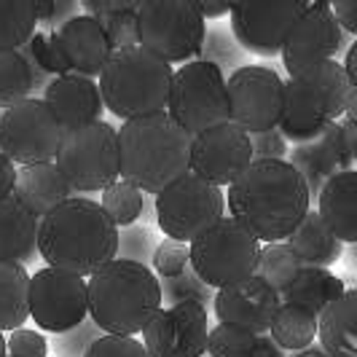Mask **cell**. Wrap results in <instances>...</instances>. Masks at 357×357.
Wrapping results in <instances>:
<instances>
[{
    "label": "cell",
    "instance_id": "obj_1",
    "mask_svg": "<svg viewBox=\"0 0 357 357\" xmlns=\"http://www.w3.org/2000/svg\"><path fill=\"white\" fill-rule=\"evenodd\" d=\"M312 194L304 178L282 161H252L234 180L226 207L258 242H287L312 210Z\"/></svg>",
    "mask_w": 357,
    "mask_h": 357
},
{
    "label": "cell",
    "instance_id": "obj_2",
    "mask_svg": "<svg viewBox=\"0 0 357 357\" xmlns=\"http://www.w3.org/2000/svg\"><path fill=\"white\" fill-rule=\"evenodd\" d=\"M38 252L52 268L89 280L94 271L116 261L119 226L100 202L73 197L40 220Z\"/></svg>",
    "mask_w": 357,
    "mask_h": 357
},
{
    "label": "cell",
    "instance_id": "obj_3",
    "mask_svg": "<svg viewBox=\"0 0 357 357\" xmlns=\"http://www.w3.org/2000/svg\"><path fill=\"white\" fill-rule=\"evenodd\" d=\"M191 143L194 137L167 110L124 121L119 129L121 180L159 197L191 169Z\"/></svg>",
    "mask_w": 357,
    "mask_h": 357
},
{
    "label": "cell",
    "instance_id": "obj_4",
    "mask_svg": "<svg viewBox=\"0 0 357 357\" xmlns=\"http://www.w3.org/2000/svg\"><path fill=\"white\" fill-rule=\"evenodd\" d=\"M89 317L102 333L137 336L164 309L159 277L135 261H110L89 280Z\"/></svg>",
    "mask_w": 357,
    "mask_h": 357
},
{
    "label": "cell",
    "instance_id": "obj_5",
    "mask_svg": "<svg viewBox=\"0 0 357 357\" xmlns=\"http://www.w3.org/2000/svg\"><path fill=\"white\" fill-rule=\"evenodd\" d=\"M349 91V75L336 59L290 73L285 81V107L277 129L293 145L317 140L325 126L344 116Z\"/></svg>",
    "mask_w": 357,
    "mask_h": 357
},
{
    "label": "cell",
    "instance_id": "obj_6",
    "mask_svg": "<svg viewBox=\"0 0 357 357\" xmlns=\"http://www.w3.org/2000/svg\"><path fill=\"white\" fill-rule=\"evenodd\" d=\"M172 78V65L135 46L113 54L97 84L107 110L121 121H132L167 110Z\"/></svg>",
    "mask_w": 357,
    "mask_h": 357
},
{
    "label": "cell",
    "instance_id": "obj_7",
    "mask_svg": "<svg viewBox=\"0 0 357 357\" xmlns=\"http://www.w3.org/2000/svg\"><path fill=\"white\" fill-rule=\"evenodd\" d=\"M54 164L59 167V172L65 175L75 194L84 197L105 191L107 185L121 180L119 129L102 119L68 129Z\"/></svg>",
    "mask_w": 357,
    "mask_h": 357
},
{
    "label": "cell",
    "instance_id": "obj_8",
    "mask_svg": "<svg viewBox=\"0 0 357 357\" xmlns=\"http://www.w3.org/2000/svg\"><path fill=\"white\" fill-rule=\"evenodd\" d=\"M137 22L140 46L167 65H188L204 49L207 24L197 0H143Z\"/></svg>",
    "mask_w": 357,
    "mask_h": 357
},
{
    "label": "cell",
    "instance_id": "obj_9",
    "mask_svg": "<svg viewBox=\"0 0 357 357\" xmlns=\"http://www.w3.org/2000/svg\"><path fill=\"white\" fill-rule=\"evenodd\" d=\"M261 242L239 220L223 218L191 242V268L213 287L239 285L255 277Z\"/></svg>",
    "mask_w": 357,
    "mask_h": 357
},
{
    "label": "cell",
    "instance_id": "obj_10",
    "mask_svg": "<svg viewBox=\"0 0 357 357\" xmlns=\"http://www.w3.org/2000/svg\"><path fill=\"white\" fill-rule=\"evenodd\" d=\"M167 113L191 137L231 121L223 70L204 59H194L175 70L169 100H167Z\"/></svg>",
    "mask_w": 357,
    "mask_h": 357
},
{
    "label": "cell",
    "instance_id": "obj_11",
    "mask_svg": "<svg viewBox=\"0 0 357 357\" xmlns=\"http://www.w3.org/2000/svg\"><path fill=\"white\" fill-rule=\"evenodd\" d=\"M153 210L167 239L191 245L197 236L226 218V197L218 185L188 169L153 199Z\"/></svg>",
    "mask_w": 357,
    "mask_h": 357
},
{
    "label": "cell",
    "instance_id": "obj_12",
    "mask_svg": "<svg viewBox=\"0 0 357 357\" xmlns=\"http://www.w3.org/2000/svg\"><path fill=\"white\" fill-rule=\"evenodd\" d=\"M65 129L43 97H30L0 116V153L22 167L54 164Z\"/></svg>",
    "mask_w": 357,
    "mask_h": 357
},
{
    "label": "cell",
    "instance_id": "obj_13",
    "mask_svg": "<svg viewBox=\"0 0 357 357\" xmlns=\"http://www.w3.org/2000/svg\"><path fill=\"white\" fill-rule=\"evenodd\" d=\"M30 317L40 331L70 333L89 320V282L62 268H40L30 280Z\"/></svg>",
    "mask_w": 357,
    "mask_h": 357
},
{
    "label": "cell",
    "instance_id": "obj_14",
    "mask_svg": "<svg viewBox=\"0 0 357 357\" xmlns=\"http://www.w3.org/2000/svg\"><path fill=\"white\" fill-rule=\"evenodd\" d=\"M229 116L248 135L277 129L285 107V81L264 65H242L226 78Z\"/></svg>",
    "mask_w": 357,
    "mask_h": 357
},
{
    "label": "cell",
    "instance_id": "obj_15",
    "mask_svg": "<svg viewBox=\"0 0 357 357\" xmlns=\"http://www.w3.org/2000/svg\"><path fill=\"white\" fill-rule=\"evenodd\" d=\"M306 6L309 0H236L231 6V36L245 52L277 56Z\"/></svg>",
    "mask_w": 357,
    "mask_h": 357
},
{
    "label": "cell",
    "instance_id": "obj_16",
    "mask_svg": "<svg viewBox=\"0 0 357 357\" xmlns=\"http://www.w3.org/2000/svg\"><path fill=\"white\" fill-rule=\"evenodd\" d=\"M210 339V309L199 301L164 306L145 325L143 344L151 357H202Z\"/></svg>",
    "mask_w": 357,
    "mask_h": 357
},
{
    "label": "cell",
    "instance_id": "obj_17",
    "mask_svg": "<svg viewBox=\"0 0 357 357\" xmlns=\"http://www.w3.org/2000/svg\"><path fill=\"white\" fill-rule=\"evenodd\" d=\"M252 161L250 135L234 121L202 132L191 143V172L218 188L231 185Z\"/></svg>",
    "mask_w": 357,
    "mask_h": 357
},
{
    "label": "cell",
    "instance_id": "obj_18",
    "mask_svg": "<svg viewBox=\"0 0 357 357\" xmlns=\"http://www.w3.org/2000/svg\"><path fill=\"white\" fill-rule=\"evenodd\" d=\"M344 49V30L333 14L328 0H314L306 6V11L293 24L290 36L282 49L287 75L304 70L309 65H317L325 59H333Z\"/></svg>",
    "mask_w": 357,
    "mask_h": 357
},
{
    "label": "cell",
    "instance_id": "obj_19",
    "mask_svg": "<svg viewBox=\"0 0 357 357\" xmlns=\"http://www.w3.org/2000/svg\"><path fill=\"white\" fill-rule=\"evenodd\" d=\"M287 164L304 178L312 199H320L328 180L341 175V172L355 169V156H352V148L344 137L341 124L331 121L320 132L317 140L293 145L287 151Z\"/></svg>",
    "mask_w": 357,
    "mask_h": 357
},
{
    "label": "cell",
    "instance_id": "obj_20",
    "mask_svg": "<svg viewBox=\"0 0 357 357\" xmlns=\"http://www.w3.org/2000/svg\"><path fill=\"white\" fill-rule=\"evenodd\" d=\"M280 306H282V296L255 274L239 285L218 290L213 309L218 322L239 325L264 336L271 331V322L277 317Z\"/></svg>",
    "mask_w": 357,
    "mask_h": 357
},
{
    "label": "cell",
    "instance_id": "obj_21",
    "mask_svg": "<svg viewBox=\"0 0 357 357\" xmlns=\"http://www.w3.org/2000/svg\"><path fill=\"white\" fill-rule=\"evenodd\" d=\"M43 102L49 105V110L56 116V121L62 124L65 132L89 124V121H100L102 107H105L100 84L78 75V73L56 75L43 91Z\"/></svg>",
    "mask_w": 357,
    "mask_h": 357
},
{
    "label": "cell",
    "instance_id": "obj_22",
    "mask_svg": "<svg viewBox=\"0 0 357 357\" xmlns=\"http://www.w3.org/2000/svg\"><path fill=\"white\" fill-rule=\"evenodd\" d=\"M56 33V40L62 46V54L68 59L73 73L84 75V78H100L105 65L113 56V49L107 43V36L100 24V19L94 17H81L70 19L68 24H62Z\"/></svg>",
    "mask_w": 357,
    "mask_h": 357
},
{
    "label": "cell",
    "instance_id": "obj_23",
    "mask_svg": "<svg viewBox=\"0 0 357 357\" xmlns=\"http://www.w3.org/2000/svg\"><path fill=\"white\" fill-rule=\"evenodd\" d=\"M14 197L36 215L38 220H43L56 207H62L68 199L75 197V191L65 180V175L59 172L56 164H33V167L19 169Z\"/></svg>",
    "mask_w": 357,
    "mask_h": 357
},
{
    "label": "cell",
    "instance_id": "obj_24",
    "mask_svg": "<svg viewBox=\"0 0 357 357\" xmlns=\"http://www.w3.org/2000/svg\"><path fill=\"white\" fill-rule=\"evenodd\" d=\"M38 229L40 220L17 197L0 202V261L30 264L38 255Z\"/></svg>",
    "mask_w": 357,
    "mask_h": 357
},
{
    "label": "cell",
    "instance_id": "obj_25",
    "mask_svg": "<svg viewBox=\"0 0 357 357\" xmlns=\"http://www.w3.org/2000/svg\"><path fill=\"white\" fill-rule=\"evenodd\" d=\"M317 213L341 242L357 245V169L341 172L328 180L317 199Z\"/></svg>",
    "mask_w": 357,
    "mask_h": 357
},
{
    "label": "cell",
    "instance_id": "obj_26",
    "mask_svg": "<svg viewBox=\"0 0 357 357\" xmlns=\"http://www.w3.org/2000/svg\"><path fill=\"white\" fill-rule=\"evenodd\" d=\"M287 245L298 255V261L304 266L314 268H331L344 252V242L331 231V226L322 220V215L317 210L306 213L301 226L290 234Z\"/></svg>",
    "mask_w": 357,
    "mask_h": 357
},
{
    "label": "cell",
    "instance_id": "obj_27",
    "mask_svg": "<svg viewBox=\"0 0 357 357\" xmlns=\"http://www.w3.org/2000/svg\"><path fill=\"white\" fill-rule=\"evenodd\" d=\"M317 336L331 357H357V287L322 312Z\"/></svg>",
    "mask_w": 357,
    "mask_h": 357
},
{
    "label": "cell",
    "instance_id": "obj_28",
    "mask_svg": "<svg viewBox=\"0 0 357 357\" xmlns=\"http://www.w3.org/2000/svg\"><path fill=\"white\" fill-rule=\"evenodd\" d=\"M344 293H347L344 280L336 277L331 268L304 266L298 271V277L290 282V287L282 293V301L285 304L304 306V309L314 312L320 317L322 312L333 301H339Z\"/></svg>",
    "mask_w": 357,
    "mask_h": 357
},
{
    "label": "cell",
    "instance_id": "obj_29",
    "mask_svg": "<svg viewBox=\"0 0 357 357\" xmlns=\"http://www.w3.org/2000/svg\"><path fill=\"white\" fill-rule=\"evenodd\" d=\"M30 280L22 264L0 261V333L24 328L30 317Z\"/></svg>",
    "mask_w": 357,
    "mask_h": 357
},
{
    "label": "cell",
    "instance_id": "obj_30",
    "mask_svg": "<svg viewBox=\"0 0 357 357\" xmlns=\"http://www.w3.org/2000/svg\"><path fill=\"white\" fill-rule=\"evenodd\" d=\"M317 328H320V317L314 312H309L304 306L285 304L280 306L277 317L271 322V331L268 336L277 341L285 352H304L309 349L314 339H317Z\"/></svg>",
    "mask_w": 357,
    "mask_h": 357
},
{
    "label": "cell",
    "instance_id": "obj_31",
    "mask_svg": "<svg viewBox=\"0 0 357 357\" xmlns=\"http://www.w3.org/2000/svg\"><path fill=\"white\" fill-rule=\"evenodd\" d=\"M22 56L27 59L30 70H33V78H36V91H46V86L52 84L56 75H68L70 65L62 54V46L56 40V33L49 30V33H36L33 40L27 46L19 49Z\"/></svg>",
    "mask_w": 357,
    "mask_h": 357
},
{
    "label": "cell",
    "instance_id": "obj_32",
    "mask_svg": "<svg viewBox=\"0 0 357 357\" xmlns=\"http://www.w3.org/2000/svg\"><path fill=\"white\" fill-rule=\"evenodd\" d=\"M36 33V0H0V52H19Z\"/></svg>",
    "mask_w": 357,
    "mask_h": 357
},
{
    "label": "cell",
    "instance_id": "obj_33",
    "mask_svg": "<svg viewBox=\"0 0 357 357\" xmlns=\"http://www.w3.org/2000/svg\"><path fill=\"white\" fill-rule=\"evenodd\" d=\"M304 264L298 261V255L290 250L287 242H271V245H261V255H258V268L255 274L274 287L280 296L285 293L290 282L298 277V271Z\"/></svg>",
    "mask_w": 357,
    "mask_h": 357
},
{
    "label": "cell",
    "instance_id": "obj_34",
    "mask_svg": "<svg viewBox=\"0 0 357 357\" xmlns=\"http://www.w3.org/2000/svg\"><path fill=\"white\" fill-rule=\"evenodd\" d=\"M36 91V78L22 52H0V107L19 105Z\"/></svg>",
    "mask_w": 357,
    "mask_h": 357
},
{
    "label": "cell",
    "instance_id": "obj_35",
    "mask_svg": "<svg viewBox=\"0 0 357 357\" xmlns=\"http://www.w3.org/2000/svg\"><path fill=\"white\" fill-rule=\"evenodd\" d=\"M100 204L105 207V213L110 215V220H113L119 229H129V226H135V223L140 220V215H143L145 194L137 185L126 183V180H116L113 185H107L105 191H102V202H100Z\"/></svg>",
    "mask_w": 357,
    "mask_h": 357
},
{
    "label": "cell",
    "instance_id": "obj_36",
    "mask_svg": "<svg viewBox=\"0 0 357 357\" xmlns=\"http://www.w3.org/2000/svg\"><path fill=\"white\" fill-rule=\"evenodd\" d=\"M159 285H161V298H164L167 306L185 304V301H199V304L204 306H213L215 293H218V290H213V287L199 277L194 268L183 271L180 277H159Z\"/></svg>",
    "mask_w": 357,
    "mask_h": 357
},
{
    "label": "cell",
    "instance_id": "obj_37",
    "mask_svg": "<svg viewBox=\"0 0 357 357\" xmlns=\"http://www.w3.org/2000/svg\"><path fill=\"white\" fill-rule=\"evenodd\" d=\"M258 339H261V336L248 331V328L229 325V322H218L213 331H210V339H207V355L210 357H250Z\"/></svg>",
    "mask_w": 357,
    "mask_h": 357
},
{
    "label": "cell",
    "instance_id": "obj_38",
    "mask_svg": "<svg viewBox=\"0 0 357 357\" xmlns=\"http://www.w3.org/2000/svg\"><path fill=\"white\" fill-rule=\"evenodd\" d=\"M100 24H102V30H105L107 43H110L113 54L140 46V22H137V11L110 14V17L100 19Z\"/></svg>",
    "mask_w": 357,
    "mask_h": 357
},
{
    "label": "cell",
    "instance_id": "obj_39",
    "mask_svg": "<svg viewBox=\"0 0 357 357\" xmlns=\"http://www.w3.org/2000/svg\"><path fill=\"white\" fill-rule=\"evenodd\" d=\"M153 234L148 226H129V229H119V255L121 261H135V264H153Z\"/></svg>",
    "mask_w": 357,
    "mask_h": 357
},
{
    "label": "cell",
    "instance_id": "obj_40",
    "mask_svg": "<svg viewBox=\"0 0 357 357\" xmlns=\"http://www.w3.org/2000/svg\"><path fill=\"white\" fill-rule=\"evenodd\" d=\"M153 268L159 277H180L183 271L191 268V245L175 239L159 242L153 252Z\"/></svg>",
    "mask_w": 357,
    "mask_h": 357
},
{
    "label": "cell",
    "instance_id": "obj_41",
    "mask_svg": "<svg viewBox=\"0 0 357 357\" xmlns=\"http://www.w3.org/2000/svg\"><path fill=\"white\" fill-rule=\"evenodd\" d=\"M199 59L213 62L220 70H223V68H236V70L242 68V65H239V52H236V46H234L231 30H229V33H226V30H213V33H207L204 49L199 54Z\"/></svg>",
    "mask_w": 357,
    "mask_h": 357
},
{
    "label": "cell",
    "instance_id": "obj_42",
    "mask_svg": "<svg viewBox=\"0 0 357 357\" xmlns=\"http://www.w3.org/2000/svg\"><path fill=\"white\" fill-rule=\"evenodd\" d=\"M86 357H151V355H148L143 341H137L135 336L102 333V336L89 347Z\"/></svg>",
    "mask_w": 357,
    "mask_h": 357
},
{
    "label": "cell",
    "instance_id": "obj_43",
    "mask_svg": "<svg viewBox=\"0 0 357 357\" xmlns=\"http://www.w3.org/2000/svg\"><path fill=\"white\" fill-rule=\"evenodd\" d=\"M102 336V331L94 325V320L81 322L78 328H73L70 333H62L56 341V352L59 357H86L89 347Z\"/></svg>",
    "mask_w": 357,
    "mask_h": 357
},
{
    "label": "cell",
    "instance_id": "obj_44",
    "mask_svg": "<svg viewBox=\"0 0 357 357\" xmlns=\"http://www.w3.org/2000/svg\"><path fill=\"white\" fill-rule=\"evenodd\" d=\"M81 3L75 0H36V17L40 24H49L54 30H59L62 24H68L70 19L81 17Z\"/></svg>",
    "mask_w": 357,
    "mask_h": 357
},
{
    "label": "cell",
    "instance_id": "obj_45",
    "mask_svg": "<svg viewBox=\"0 0 357 357\" xmlns=\"http://www.w3.org/2000/svg\"><path fill=\"white\" fill-rule=\"evenodd\" d=\"M8 357H49V341L40 331L19 328L8 333Z\"/></svg>",
    "mask_w": 357,
    "mask_h": 357
},
{
    "label": "cell",
    "instance_id": "obj_46",
    "mask_svg": "<svg viewBox=\"0 0 357 357\" xmlns=\"http://www.w3.org/2000/svg\"><path fill=\"white\" fill-rule=\"evenodd\" d=\"M252 159L255 161H282L287 159V140L282 137L280 129H268V132H255L250 135Z\"/></svg>",
    "mask_w": 357,
    "mask_h": 357
},
{
    "label": "cell",
    "instance_id": "obj_47",
    "mask_svg": "<svg viewBox=\"0 0 357 357\" xmlns=\"http://www.w3.org/2000/svg\"><path fill=\"white\" fill-rule=\"evenodd\" d=\"M143 0H84L81 8L86 17L102 19L110 14H124V11H140Z\"/></svg>",
    "mask_w": 357,
    "mask_h": 357
},
{
    "label": "cell",
    "instance_id": "obj_48",
    "mask_svg": "<svg viewBox=\"0 0 357 357\" xmlns=\"http://www.w3.org/2000/svg\"><path fill=\"white\" fill-rule=\"evenodd\" d=\"M331 8L339 19L341 30L357 36V0H333Z\"/></svg>",
    "mask_w": 357,
    "mask_h": 357
},
{
    "label": "cell",
    "instance_id": "obj_49",
    "mask_svg": "<svg viewBox=\"0 0 357 357\" xmlns=\"http://www.w3.org/2000/svg\"><path fill=\"white\" fill-rule=\"evenodd\" d=\"M17 180H19V169L17 164L0 153V202L8 197H14L17 191Z\"/></svg>",
    "mask_w": 357,
    "mask_h": 357
},
{
    "label": "cell",
    "instance_id": "obj_50",
    "mask_svg": "<svg viewBox=\"0 0 357 357\" xmlns=\"http://www.w3.org/2000/svg\"><path fill=\"white\" fill-rule=\"evenodd\" d=\"M199 11L204 19H220V17H231V0H197Z\"/></svg>",
    "mask_w": 357,
    "mask_h": 357
},
{
    "label": "cell",
    "instance_id": "obj_51",
    "mask_svg": "<svg viewBox=\"0 0 357 357\" xmlns=\"http://www.w3.org/2000/svg\"><path fill=\"white\" fill-rule=\"evenodd\" d=\"M250 357H287V352L277 341L271 339L268 333H264V336L258 339V344H255V349H252Z\"/></svg>",
    "mask_w": 357,
    "mask_h": 357
},
{
    "label": "cell",
    "instance_id": "obj_52",
    "mask_svg": "<svg viewBox=\"0 0 357 357\" xmlns=\"http://www.w3.org/2000/svg\"><path fill=\"white\" fill-rule=\"evenodd\" d=\"M344 70L349 75V84L357 89V40L347 49V59H344Z\"/></svg>",
    "mask_w": 357,
    "mask_h": 357
},
{
    "label": "cell",
    "instance_id": "obj_53",
    "mask_svg": "<svg viewBox=\"0 0 357 357\" xmlns=\"http://www.w3.org/2000/svg\"><path fill=\"white\" fill-rule=\"evenodd\" d=\"M341 129H344V137H347V143H349V148H352V156H355V169H357V124H352V121H341Z\"/></svg>",
    "mask_w": 357,
    "mask_h": 357
},
{
    "label": "cell",
    "instance_id": "obj_54",
    "mask_svg": "<svg viewBox=\"0 0 357 357\" xmlns=\"http://www.w3.org/2000/svg\"><path fill=\"white\" fill-rule=\"evenodd\" d=\"M344 119L347 121H352V124H357V89L352 86V91H349V97H347V107H344Z\"/></svg>",
    "mask_w": 357,
    "mask_h": 357
},
{
    "label": "cell",
    "instance_id": "obj_55",
    "mask_svg": "<svg viewBox=\"0 0 357 357\" xmlns=\"http://www.w3.org/2000/svg\"><path fill=\"white\" fill-rule=\"evenodd\" d=\"M290 357H331V355L322 349L320 344H312L309 349H304V352H296V355H290Z\"/></svg>",
    "mask_w": 357,
    "mask_h": 357
},
{
    "label": "cell",
    "instance_id": "obj_56",
    "mask_svg": "<svg viewBox=\"0 0 357 357\" xmlns=\"http://www.w3.org/2000/svg\"><path fill=\"white\" fill-rule=\"evenodd\" d=\"M0 357H8V341L3 333H0Z\"/></svg>",
    "mask_w": 357,
    "mask_h": 357
}]
</instances>
